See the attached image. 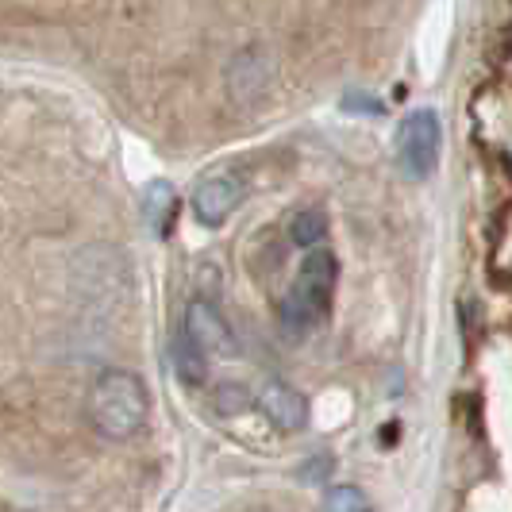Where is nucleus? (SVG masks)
<instances>
[{"label": "nucleus", "mask_w": 512, "mask_h": 512, "mask_svg": "<svg viewBox=\"0 0 512 512\" xmlns=\"http://www.w3.org/2000/svg\"><path fill=\"white\" fill-rule=\"evenodd\" d=\"M85 416L104 439L124 443L131 439L151 416V393L139 374L131 370H104L97 382L89 385L85 397Z\"/></svg>", "instance_id": "nucleus-1"}, {"label": "nucleus", "mask_w": 512, "mask_h": 512, "mask_svg": "<svg viewBox=\"0 0 512 512\" xmlns=\"http://www.w3.org/2000/svg\"><path fill=\"white\" fill-rule=\"evenodd\" d=\"M339 282V258L332 251H312L297 270V282L282 301V324L293 332H305L320 324L332 308V293Z\"/></svg>", "instance_id": "nucleus-2"}, {"label": "nucleus", "mask_w": 512, "mask_h": 512, "mask_svg": "<svg viewBox=\"0 0 512 512\" xmlns=\"http://www.w3.org/2000/svg\"><path fill=\"white\" fill-rule=\"evenodd\" d=\"M439 151H443V128L432 108H416L401 120L397 128V162L405 170V178L424 181L436 174Z\"/></svg>", "instance_id": "nucleus-3"}, {"label": "nucleus", "mask_w": 512, "mask_h": 512, "mask_svg": "<svg viewBox=\"0 0 512 512\" xmlns=\"http://www.w3.org/2000/svg\"><path fill=\"white\" fill-rule=\"evenodd\" d=\"M247 185L239 174H212L193 189V216L205 228H224L231 220V212L243 205Z\"/></svg>", "instance_id": "nucleus-4"}, {"label": "nucleus", "mask_w": 512, "mask_h": 512, "mask_svg": "<svg viewBox=\"0 0 512 512\" xmlns=\"http://www.w3.org/2000/svg\"><path fill=\"white\" fill-rule=\"evenodd\" d=\"M181 328L208 359H231L235 355V335H231L228 320L220 316V308L212 301H193L185 308V324Z\"/></svg>", "instance_id": "nucleus-5"}, {"label": "nucleus", "mask_w": 512, "mask_h": 512, "mask_svg": "<svg viewBox=\"0 0 512 512\" xmlns=\"http://www.w3.org/2000/svg\"><path fill=\"white\" fill-rule=\"evenodd\" d=\"M255 405L262 409V416L278 428V432H301L308 424V401L301 389H293L282 378H270V382L258 385Z\"/></svg>", "instance_id": "nucleus-6"}, {"label": "nucleus", "mask_w": 512, "mask_h": 512, "mask_svg": "<svg viewBox=\"0 0 512 512\" xmlns=\"http://www.w3.org/2000/svg\"><path fill=\"white\" fill-rule=\"evenodd\" d=\"M174 212H178V193L170 181H151L143 189V220L154 239H170L174 231Z\"/></svg>", "instance_id": "nucleus-7"}, {"label": "nucleus", "mask_w": 512, "mask_h": 512, "mask_svg": "<svg viewBox=\"0 0 512 512\" xmlns=\"http://www.w3.org/2000/svg\"><path fill=\"white\" fill-rule=\"evenodd\" d=\"M228 81H231V93H235L239 101L258 97V93L266 89V81H270V62H266V54L255 51V47H251V51H243L235 62H231Z\"/></svg>", "instance_id": "nucleus-8"}, {"label": "nucleus", "mask_w": 512, "mask_h": 512, "mask_svg": "<svg viewBox=\"0 0 512 512\" xmlns=\"http://www.w3.org/2000/svg\"><path fill=\"white\" fill-rule=\"evenodd\" d=\"M174 370L185 385H205L208 378V355L185 335V328L174 335Z\"/></svg>", "instance_id": "nucleus-9"}, {"label": "nucleus", "mask_w": 512, "mask_h": 512, "mask_svg": "<svg viewBox=\"0 0 512 512\" xmlns=\"http://www.w3.org/2000/svg\"><path fill=\"white\" fill-rule=\"evenodd\" d=\"M328 235V216L320 208H301L293 220H289V239L297 247H316L320 239Z\"/></svg>", "instance_id": "nucleus-10"}, {"label": "nucleus", "mask_w": 512, "mask_h": 512, "mask_svg": "<svg viewBox=\"0 0 512 512\" xmlns=\"http://www.w3.org/2000/svg\"><path fill=\"white\" fill-rule=\"evenodd\" d=\"M212 405H216L220 416H239V412H247L251 405H255V393L239 382H224V385H216Z\"/></svg>", "instance_id": "nucleus-11"}, {"label": "nucleus", "mask_w": 512, "mask_h": 512, "mask_svg": "<svg viewBox=\"0 0 512 512\" xmlns=\"http://www.w3.org/2000/svg\"><path fill=\"white\" fill-rule=\"evenodd\" d=\"M328 512H366V497L359 486H335L328 489Z\"/></svg>", "instance_id": "nucleus-12"}, {"label": "nucleus", "mask_w": 512, "mask_h": 512, "mask_svg": "<svg viewBox=\"0 0 512 512\" xmlns=\"http://www.w3.org/2000/svg\"><path fill=\"white\" fill-rule=\"evenodd\" d=\"M332 466H335V462L328 459V455H320V459L305 462V466L297 470V478H301V482H308V486H316V482H328V474H332Z\"/></svg>", "instance_id": "nucleus-13"}, {"label": "nucleus", "mask_w": 512, "mask_h": 512, "mask_svg": "<svg viewBox=\"0 0 512 512\" xmlns=\"http://www.w3.org/2000/svg\"><path fill=\"white\" fill-rule=\"evenodd\" d=\"M366 512H370V509H366Z\"/></svg>", "instance_id": "nucleus-14"}]
</instances>
